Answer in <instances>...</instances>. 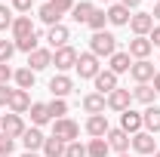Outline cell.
I'll return each mask as SVG.
<instances>
[{
    "mask_svg": "<svg viewBox=\"0 0 160 157\" xmlns=\"http://www.w3.org/2000/svg\"><path fill=\"white\" fill-rule=\"evenodd\" d=\"M154 74H157V71H154V65H151L148 59L132 62V68H129V77L136 80V83H151V80H154Z\"/></svg>",
    "mask_w": 160,
    "mask_h": 157,
    "instance_id": "cell-9",
    "label": "cell"
},
{
    "mask_svg": "<svg viewBox=\"0 0 160 157\" xmlns=\"http://www.w3.org/2000/svg\"><path fill=\"white\" fill-rule=\"evenodd\" d=\"M117 157H129V154H117Z\"/></svg>",
    "mask_w": 160,
    "mask_h": 157,
    "instance_id": "cell-50",
    "label": "cell"
},
{
    "mask_svg": "<svg viewBox=\"0 0 160 157\" xmlns=\"http://www.w3.org/2000/svg\"><path fill=\"white\" fill-rule=\"evenodd\" d=\"M43 142H46V136L40 133V126H31V129L22 133V145H25V151H43Z\"/></svg>",
    "mask_w": 160,
    "mask_h": 157,
    "instance_id": "cell-15",
    "label": "cell"
},
{
    "mask_svg": "<svg viewBox=\"0 0 160 157\" xmlns=\"http://www.w3.org/2000/svg\"><path fill=\"white\" fill-rule=\"evenodd\" d=\"M154 3H157V0H154Z\"/></svg>",
    "mask_w": 160,
    "mask_h": 157,
    "instance_id": "cell-52",
    "label": "cell"
},
{
    "mask_svg": "<svg viewBox=\"0 0 160 157\" xmlns=\"http://www.w3.org/2000/svg\"><path fill=\"white\" fill-rule=\"evenodd\" d=\"M142 123H145V133H160V108L157 105H148L145 111H142Z\"/></svg>",
    "mask_w": 160,
    "mask_h": 157,
    "instance_id": "cell-17",
    "label": "cell"
},
{
    "mask_svg": "<svg viewBox=\"0 0 160 157\" xmlns=\"http://www.w3.org/2000/svg\"><path fill=\"white\" fill-rule=\"evenodd\" d=\"M151 86H154V93H160V71L154 74V80H151Z\"/></svg>",
    "mask_w": 160,
    "mask_h": 157,
    "instance_id": "cell-45",
    "label": "cell"
},
{
    "mask_svg": "<svg viewBox=\"0 0 160 157\" xmlns=\"http://www.w3.org/2000/svg\"><path fill=\"white\" fill-rule=\"evenodd\" d=\"M22 157H40V154H37V151H25Z\"/></svg>",
    "mask_w": 160,
    "mask_h": 157,
    "instance_id": "cell-47",
    "label": "cell"
},
{
    "mask_svg": "<svg viewBox=\"0 0 160 157\" xmlns=\"http://www.w3.org/2000/svg\"><path fill=\"white\" fill-rule=\"evenodd\" d=\"M74 71L80 74V80H96V74H99V59L92 56V53H80L77 56V65H74Z\"/></svg>",
    "mask_w": 160,
    "mask_h": 157,
    "instance_id": "cell-2",
    "label": "cell"
},
{
    "mask_svg": "<svg viewBox=\"0 0 160 157\" xmlns=\"http://www.w3.org/2000/svg\"><path fill=\"white\" fill-rule=\"evenodd\" d=\"M12 22H16L12 9H9L6 3H0V31H9V28H12Z\"/></svg>",
    "mask_w": 160,
    "mask_h": 157,
    "instance_id": "cell-35",
    "label": "cell"
},
{
    "mask_svg": "<svg viewBox=\"0 0 160 157\" xmlns=\"http://www.w3.org/2000/svg\"><path fill=\"white\" fill-rule=\"evenodd\" d=\"M108 148H111V151H117V154H126V151H129V142H132V136H129V133H123V129H108Z\"/></svg>",
    "mask_w": 160,
    "mask_h": 157,
    "instance_id": "cell-10",
    "label": "cell"
},
{
    "mask_svg": "<svg viewBox=\"0 0 160 157\" xmlns=\"http://www.w3.org/2000/svg\"><path fill=\"white\" fill-rule=\"evenodd\" d=\"M120 3H123V6H126V9H136V6H139L142 0H120Z\"/></svg>",
    "mask_w": 160,
    "mask_h": 157,
    "instance_id": "cell-44",
    "label": "cell"
},
{
    "mask_svg": "<svg viewBox=\"0 0 160 157\" xmlns=\"http://www.w3.org/2000/svg\"><path fill=\"white\" fill-rule=\"evenodd\" d=\"M31 3H34V0H12V9H19V13H31Z\"/></svg>",
    "mask_w": 160,
    "mask_h": 157,
    "instance_id": "cell-42",
    "label": "cell"
},
{
    "mask_svg": "<svg viewBox=\"0 0 160 157\" xmlns=\"http://www.w3.org/2000/svg\"><path fill=\"white\" fill-rule=\"evenodd\" d=\"M12 56H16V40H0V62L9 65Z\"/></svg>",
    "mask_w": 160,
    "mask_h": 157,
    "instance_id": "cell-36",
    "label": "cell"
},
{
    "mask_svg": "<svg viewBox=\"0 0 160 157\" xmlns=\"http://www.w3.org/2000/svg\"><path fill=\"white\" fill-rule=\"evenodd\" d=\"M148 40H151V46H160V25L151 28V37H148Z\"/></svg>",
    "mask_w": 160,
    "mask_h": 157,
    "instance_id": "cell-43",
    "label": "cell"
},
{
    "mask_svg": "<svg viewBox=\"0 0 160 157\" xmlns=\"http://www.w3.org/2000/svg\"><path fill=\"white\" fill-rule=\"evenodd\" d=\"M12 74H16V71H12L6 62H0V86H6V83L12 80Z\"/></svg>",
    "mask_w": 160,
    "mask_h": 157,
    "instance_id": "cell-39",
    "label": "cell"
},
{
    "mask_svg": "<svg viewBox=\"0 0 160 157\" xmlns=\"http://www.w3.org/2000/svg\"><path fill=\"white\" fill-rule=\"evenodd\" d=\"M12 148H16V139H9L6 133H0V157L12 154Z\"/></svg>",
    "mask_w": 160,
    "mask_h": 157,
    "instance_id": "cell-38",
    "label": "cell"
},
{
    "mask_svg": "<svg viewBox=\"0 0 160 157\" xmlns=\"http://www.w3.org/2000/svg\"><path fill=\"white\" fill-rule=\"evenodd\" d=\"M86 25L92 28V34H96V31H105V25H108V13H105V9H92V16H89Z\"/></svg>",
    "mask_w": 160,
    "mask_h": 157,
    "instance_id": "cell-32",
    "label": "cell"
},
{
    "mask_svg": "<svg viewBox=\"0 0 160 157\" xmlns=\"http://www.w3.org/2000/svg\"><path fill=\"white\" fill-rule=\"evenodd\" d=\"M92 3H86V0H80V3H74V9H71V19L77 22V25H86L89 22V16H92Z\"/></svg>",
    "mask_w": 160,
    "mask_h": 157,
    "instance_id": "cell-27",
    "label": "cell"
},
{
    "mask_svg": "<svg viewBox=\"0 0 160 157\" xmlns=\"http://www.w3.org/2000/svg\"><path fill=\"white\" fill-rule=\"evenodd\" d=\"M105 13H108V22L117 25V28H120V25H129V9H126L123 3H111Z\"/></svg>",
    "mask_w": 160,
    "mask_h": 157,
    "instance_id": "cell-22",
    "label": "cell"
},
{
    "mask_svg": "<svg viewBox=\"0 0 160 157\" xmlns=\"http://www.w3.org/2000/svg\"><path fill=\"white\" fill-rule=\"evenodd\" d=\"M154 157H160V151H154Z\"/></svg>",
    "mask_w": 160,
    "mask_h": 157,
    "instance_id": "cell-49",
    "label": "cell"
},
{
    "mask_svg": "<svg viewBox=\"0 0 160 157\" xmlns=\"http://www.w3.org/2000/svg\"><path fill=\"white\" fill-rule=\"evenodd\" d=\"M129 28H132L136 37H148L151 28H154V16L151 13H136V16H129Z\"/></svg>",
    "mask_w": 160,
    "mask_h": 157,
    "instance_id": "cell-8",
    "label": "cell"
},
{
    "mask_svg": "<svg viewBox=\"0 0 160 157\" xmlns=\"http://www.w3.org/2000/svg\"><path fill=\"white\" fill-rule=\"evenodd\" d=\"M108 129H111V123H108L105 114H89V120H86V133H89L92 139H105Z\"/></svg>",
    "mask_w": 160,
    "mask_h": 157,
    "instance_id": "cell-13",
    "label": "cell"
},
{
    "mask_svg": "<svg viewBox=\"0 0 160 157\" xmlns=\"http://www.w3.org/2000/svg\"><path fill=\"white\" fill-rule=\"evenodd\" d=\"M52 136H56V139H62L65 145H68V142H77V136H80V126H77V123H74L71 117L52 120Z\"/></svg>",
    "mask_w": 160,
    "mask_h": 157,
    "instance_id": "cell-3",
    "label": "cell"
},
{
    "mask_svg": "<svg viewBox=\"0 0 160 157\" xmlns=\"http://www.w3.org/2000/svg\"><path fill=\"white\" fill-rule=\"evenodd\" d=\"M96 89H99L102 96L114 93V89H117V74H114V71H99V74H96Z\"/></svg>",
    "mask_w": 160,
    "mask_h": 157,
    "instance_id": "cell-19",
    "label": "cell"
},
{
    "mask_svg": "<svg viewBox=\"0 0 160 157\" xmlns=\"http://www.w3.org/2000/svg\"><path fill=\"white\" fill-rule=\"evenodd\" d=\"M108 62H111L108 71H114V74H126V71L132 68V56H129V53H114Z\"/></svg>",
    "mask_w": 160,
    "mask_h": 157,
    "instance_id": "cell-23",
    "label": "cell"
},
{
    "mask_svg": "<svg viewBox=\"0 0 160 157\" xmlns=\"http://www.w3.org/2000/svg\"><path fill=\"white\" fill-rule=\"evenodd\" d=\"M37 43H40V37H37V31H34L31 37L16 40V49H22V53H34V49H37Z\"/></svg>",
    "mask_w": 160,
    "mask_h": 157,
    "instance_id": "cell-34",
    "label": "cell"
},
{
    "mask_svg": "<svg viewBox=\"0 0 160 157\" xmlns=\"http://www.w3.org/2000/svg\"><path fill=\"white\" fill-rule=\"evenodd\" d=\"M46 40H49V46H52V53H56V49H62V46H68L71 31H68L65 25H52V28L46 31Z\"/></svg>",
    "mask_w": 160,
    "mask_h": 157,
    "instance_id": "cell-14",
    "label": "cell"
},
{
    "mask_svg": "<svg viewBox=\"0 0 160 157\" xmlns=\"http://www.w3.org/2000/svg\"><path fill=\"white\" fill-rule=\"evenodd\" d=\"M6 157H12V154H6Z\"/></svg>",
    "mask_w": 160,
    "mask_h": 157,
    "instance_id": "cell-51",
    "label": "cell"
},
{
    "mask_svg": "<svg viewBox=\"0 0 160 157\" xmlns=\"http://www.w3.org/2000/svg\"><path fill=\"white\" fill-rule=\"evenodd\" d=\"M12 80H16V86H19V89H34V80H37V74H34L31 68H19V71L12 74Z\"/></svg>",
    "mask_w": 160,
    "mask_h": 157,
    "instance_id": "cell-28",
    "label": "cell"
},
{
    "mask_svg": "<svg viewBox=\"0 0 160 157\" xmlns=\"http://www.w3.org/2000/svg\"><path fill=\"white\" fill-rule=\"evenodd\" d=\"M49 3H52V6H56V9H59L62 16H65V13H71V9H74V0H49Z\"/></svg>",
    "mask_w": 160,
    "mask_h": 157,
    "instance_id": "cell-40",
    "label": "cell"
},
{
    "mask_svg": "<svg viewBox=\"0 0 160 157\" xmlns=\"http://www.w3.org/2000/svg\"><path fill=\"white\" fill-rule=\"evenodd\" d=\"M9 99H12V89L9 86H0V108H9Z\"/></svg>",
    "mask_w": 160,
    "mask_h": 157,
    "instance_id": "cell-41",
    "label": "cell"
},
{
    "mask_svg": "<svg viewBox=\"0 0 160 157\" xmlns=\"http://www.w3.org/2000/svg\"><path fill=\"white\" fill-rule=\"evenodd\" d=\"M154 96H157V93H154V86H151V83H139V86L132 89V99L142 102V105H154Z\"/></svg>",
    "mask_w": 160,
    "mask_h": 157,
    "instance_id": "cell-29",
    "label": "cell"
},
{
    "mask_svg": "<svg viewBox=\"0 0 160 157\" xmlns=\"http://www.w3.org/2000/svg\"><path fill=\"white\" fill-rule=\"evenodd\" d=\"M77 56H80V53L74 49V46H62V49L52 53V65H56L59 71H71V68L77 65Z\"/></svg>",
    "mask_w": 160,
    "mask_h": 157,
    "instance_id": "cell-5",
    "label": "cell"
},
{
    "mask_svg": "<svg viewBox=\"0 0 160 157\" xmlns=\"http://www.w3.org/2000/svg\"><path fill=\"white\" fill-rule=\"evenodd\" d=\"M28 114H31V123L34 126H43V123H49V108H46V102H31V108H28Z\"/></svg>",
    "mask_w": 160,
    "mask_h": 157,
    "instance_id": "cell-24",
    "label": "cell"
},
{
    "mask_svg": "<svg viewBox=\"0 0 160 157\" xmlns=\"http://www.w3.org/2000/svg\"><path fill=\"white\" fill-rule=\"evenodd\" d=\"M151 16H154V19H160V0L154 3V13H151Z\"/></svg>",
    "mask_w": 160,
    "mask_h": 157,
    "instance_id": "cell-46",
    "label": "cell"
},
{
    "mask_svg": "<svg viewBox=\"0 0 160 157\" xmlns=\"http://www.w3.org/2000/svg\"><path fill=\"white\" fill-rule=\"evenodd\" d=\"M83 108H86V114H105V108H108V102L102 93H89V96L83 99Z\"/></svg>",
    "mask_w": 160,
    "mask_h": 157,
    "instance_id": "cell-25",
    "label": "cell"
},
{
    "mask_svg": "<svg viewBox=\"0 0 160 157\" xmlns=\"http://www.w3.org/2000/svg\"><path fill=\"white\" fill-rule=\"evenodd\" d=\"M129 148H132L136 154H154V151H157V139L151 136V133H145V129H142V133H136V136H132Z\"/></svg>",
    "mask_w": 160,
    "mask_h": 157,
    "instance_id": "cell-7",
    "label": "cell"
},
{
    "mask_svg": "<svg viewBox=\"0 0 160 157\" xmlns=\"http://www.w3.org/2000/svg\"><path fill=\"white\" fill-rule=\"evenodd\" d=\"M120 129L123 133H129V136H136L145 129V123H142V114L139 111H132V108H126L123 114H120Z\"/></svg>",
    "mask_w": 160,
    "mask_h": 157,
    "instance_id": "cell-11",
    "label": "cell"
},
{
    "mask_svg": "<svg viewBox=\"0 0 160 157\" xmlns=\"http://www.w3.org/2000/svg\"><path fill=\"white\" fill-rule=\"evenodd\" d=\"M28 108H31V96H28V89H12L9 111H12V114H25Z\"/></svg>",
    "mask_w": 160,
    "mask_h": 157,
    "instance_id": "cell-20",
    "label": "cell"
},
{
    "mask_svg": "<svg viewBox=\"0 0 160 157\" xmlns=\"http://www.w3.org/2000/svg\"><path fill=\"white\" fill-rule=\"evenodd\" d=\"M28 126H25V120H22V114H3L0 117V133H6L9 139H22V133H25Z\"/></svg>",
    "mask_w": 160,
    "mask_h": 157,
    "instance_id": "cell-4",
    "label": "cell"
},
{
    "mask_svg": "<svg viewBox=\"0 0 160 157\" xmlns=\"http://www.w3.org/2000/svg\"><path fill=\"white\" fill-rule=\"evenodd\" d=\"M0 3H3V0H0Z\"/></svg>",
    "mask_w": 160,
    "mask_h": 157,
    "instance_id": "cell-54",
    "label": "cell"
},
{
    "mask_svg": "<svg viewBox=\"0 0 160 157\" xmlns=\"http://www.w3.org/2000/svg\"><path fill=\"white\" fill-rule=\"evenodd\" d=\"M65 157H86V145H80V142H68Z\"/></svg>",
    "mask_w": 160,
    "mask_h": 157,
    "instance_id": "cell-37",
    "label": "cell"
},
{
    "mask_svg": "<svg viewBox=\"0 0 160 157\" xmlns=\"http://www.w3.org/2000/svg\"><path fill=\"white\" fill-rule=\"evenodd\" d=\"M151 49H154V46H151L148 37H136V40H129V49H126V53H129L132 59H148Z\"/></svg>",
    "mask_w": 160,
    "mask_h": 157,
    "instance_id": "cell-21",
    "label": "cell"
},
{
    "mask_svg": "<svg viewBox=\"0 0 160 157\" xmlns=\"http://www.w3.org/2000/svg\"><path fill=\"white\" fill-rule=\"evenodd\" d=\"M12 40H22V37H31L34 34V22H31V16H16V22H12Z\"/></svg>",
    "mask_w": 160,
    "mask_h": 157,
    "instance_id": "cell-18",
    "label": "cell"
},
{
    "mask_svg": "<svg viewBox=\"0 0 160 157\" xmlns=\"http://www.w3.org/2000/svg\"><path fill=\"white\" fill-rule=\"evenodd\" d=\"M37 19L43 22V25H49V28H52V25H62V13L52 6V3H43V6H40V13H37Z\"/></svg>",
    "mask_w": 160,
    "mask_h": 157,
    "instance_id": "cell-26",
    "label": "cell"
},
{
    "mask_svg": "<svg viewBox=\"0 0 160 157\" xmlns=\"http://www.w3.org/2000/svg\"><path fill=\"white\" fill-rule=\"evenodd\" d=\"M65 148H68V145H65L62 139H56V136H49L43 142V154L46 157H65Z\"/></svg>",
    "mask_w": 160,
    "mask_h": 157,
    "instance_id": "cell-31",
    "label": "cell"
},
{
    "mask_svg": "<svg viewBox=\"0 0 160 157\" xmlns=\"http://www.w3.org/2000/svg\"><path fill=\"white\" fill-rule=\"evenodd\" d=\"M71 89H74V80L68 77V74H56V77L49 80V93H52V99H65Z\"/></svg>",
    "mask_w": 160,
    "mask_h": 157,
    "instance_id": "cell-16",
    "label": "cell"
},
{
    "mask_svg": "<svg viewBox=\"0 0 160 157\" xmlns=\"http://www.w3.org/2000/svg\"><path fill=\"white\" fill-rule=\"evenodd\" d=\"M52 65V49H43V46H37L34 53H28V68L37 74V71H43V68H49Z\"/></svg>",
    "mask_w": 160,
    "mask_h": 157,
    "instance_id": "cell-12",
    "label": "cell"
},
{
    "mask_svg": "<svg viewBox=\"0 0 160 157\" xmlns=\"http://www.w3.org/2000/svg\"><path fill=\"white\" fill-rule=\"evenodd\" d=\"M89 53L96 56V59H111L114 53H117V37L114 34H108V31H96L92 37H89Z\"/></svg>",
    "mask_w": 160,
    "mask_h": 157,
    "instance_id": "cell-1",
    "label": "cell"
},
{
    "mask_svg": "<svg viewBox=\"0 0 160 157\" xmlns=\"http://www.w3.org/2000/svg\"><path fill=\"white\" fill-rule=\"evenodd\" d=\"M46 3H49V0H46Z\"/></svg>",
    "mask_w": 160,
    "mask_h": 157,
    "instance_id": "cell-53",
    "label": "cell"
},
{
    "mask_svg": "<svg viewBox=\"0 0 160 157\" xmlns=\"http://www.w3.org/2000/svg\"><path fill=\"white\" fill-rule=\"evenodd\" d=\"M46 108H49V117H52V120H62L65 114H68V105H65V99H52Z\"/></svg>",
    "mask_w": 160,
    "mask_h": 157,
    "instance_id": "cell-33",
    "label": "cell"
},
{
    "mask_svg": "<svg viewBox=\"0 0 160 157\" xmlns=\"http://www.w3.org/2000/svg\"><path fill=\"white\" fill-rule=\"evenodd\" d=\"M102 3H114V0H102Z\"/></svg>",
    "mask_w": 160,
    "mask_h": 157,
    "instance_id": "cell-48",
    "label": "cell"
},
{
    "mask_svg": "<svg viewBox=\"0 0 160 157\" xmlns=\"http://www.w3.org/2000/svg\"><path fill=\"white\" fill-rule=\"evenodd\" d=\"M105 102H108V108H111V111H120V114H123L126 108H132V93L117 86L114 93H108V96H105Z\"/></svg>",
    "mask_w": 160,
    "mask_h": 157,
    "instance_id": "cell-6",
    "label": "cell"
},
{
    "mask_svg": "<svg viewBox=\"0 0 160 157\" xmlns=\"http://www.w3.org/2000/svg\"><path fill=\"white\" fill-rule=\"evenodd\" d=\"M111 148H108V139H89L86 145V157H108Z\"/></svg>",
    "mask_w": 160,
    "mask_h": 157,
    "instance_id": "cell-30",
    "label": "cell"
}]
</instances>
